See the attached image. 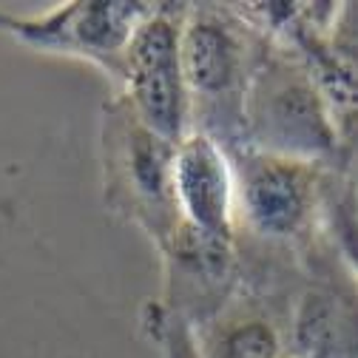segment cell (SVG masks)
Returning <instances> with one entry per match:
<instances>
[{
	"label": "cell",
	"mask_w": 358,
	"mask_h": 358,
	"mask_svg": "<svg viewBox=\"0 0 358 358\" xmlns=\"http://www.w3.org/2000/svg\"><path fill=\"white\" fill-rule=\"evenodd\" d=\"M236 145L322 168H352V143L341 134L316 80L287 46L267 37L242 97Z\"/></svg>",
	"instance_id": "6da1fadb"
},
{
	"label": "cell",
	"mask_w": 358,
	"mask_h": 358,
	"mask_svg": "<svg viewBox=\"0 0 358 358\" xmlns=\"http://www.w3.org/2000/svg\"><path fill=\"white\" fill-rule=\"evenodd\" d=\"M262 46L264 37L236 6L185 3L179 63L191 97V120L196 131L210 134L225 148L239 143L242 97Z\"/></svg>",
	"instance_id": "7a4b0ae2"
},
{
	"label": "cell",
	"mask_w": 358,
	"mask_h": 358,
	"mask_svg": "<svg viewBox=\"0 0 358 358\" xmlns=\"http://www.w3.org/2000/svg\"><path fill=\"white\" fill-rule=\"evenodd\" d=\"M100 168L108 210L140 228L162 253L179 228L173 205V145L145 128L122 94L103 103Z\"/></svg>",
	"instance_id": "3957f363"
},
{
	"label": "cell",
	"mask_w": 358,
	"mask_h": 358,
	"mask_svg": "<svg viewBox=\"0 0 358 358\" xmlns=\"http://www.w3.org/2000/svg\"><path fill=\"white\" fill-rule=\"evenodd\" d=\"M236 185V228L267 245H307L316 236L322 165L259 151L228 148Z\"/></svg>",
	"instance_id": "277c9868"
},
{
	"label": "cell",
	"mask_w": 358,
	"mask_h": 358,
	"mask_svg": "<svg viewBox=\"0 0 358 358\" xmlns=\"http://www.w3.org/2000/svg\"><path fill=\"white\" fill-rule=\"evenodd\" d=\"M185 3H148L134 26L117 88L137 120L176 145L194 128L191 97L179 63V29Z\"/></svg>",
	"instance_id": "5b68a950"
},
{
	"label": "cell",
	"mask_w": 358,
	"mask_h": 358,
	"mask_svg": "<svg viewBox=\"0 0 358 358\" xmlns=\"http://www.w3.org/2000/svg\"><path fill=\"white\" fill-rule=\"evenodd\" d=\"M148 3H71L43 15H15L0 9V37H12L31 52L71 57L97 66L120 83L125 43Z\"/></svg>",
	"instance_id": "8992f818"
},
{
	"label": "cell",
	"mask_w": 358,
	"mask_h": 358,
	"mask_svg": "<svg viewBox=\"0 0 358 358\" xmlns=\"http://www.w3.org/2000/svg\"><path fill=\"white\" fill-rule=\"evenodd\" d=\"M173 205L179 231L236 250V185L228 148L210 134L191 128L173 145Z\"/></svg>",
	"instance_id": "52a82bcc"
},
{
	"label": "cell",
	"mask_w": 358,
	"mask_h": 358,
	"mask_svg": "<svg viewBox=\"0 0 358 358\" xmlns=\"http://www.w3.org/2000/svg\"><path fill=\"white\" fill-rule=\"evenodd\" d=\"M287 341L293 344V358H355L352 287L310 285L290 310Z\"/></svg>",
	"instance_id": "ba28073f"
},
{
	"label": "cell",
	"mask_w": 358,
	"mask_h": 358,
	"mask_svg": "<svg viewBox=\"0 0 358 358\" xmlns=\"http://www.w3.org/2000/svg\"><path fill=\"white\" fill-rule=\"evenodd\" d=\"M205 324L202 358H285V330L253 301L222 304Z\"/></svg>",
	"instance_id": "9c48e42d"
},
{
	"label": "cell",
	"mask_w": 358,
	"mask_h": 358,
	"mask_svg": "<svg viewBox=\"0 0 358 358\" xmlns=\"http://www.w3.org/2000/svg\"><path fill=\"white\" fill-rule=\"evenodd\" d=\"M285 358H293V355H285Z\"/></svg>",
	"instance_id": "30bf717a"
}]
</instances>
